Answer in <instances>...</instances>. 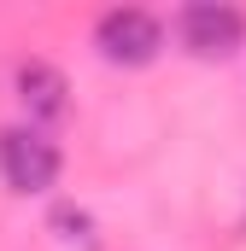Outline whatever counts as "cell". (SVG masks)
Here are the masks:
<instances>
[{
  "mask_svg": "<svg viewBox=\"0 0 246 251\" xmlns=\"http://www.w3.org/2000/svg\"><path fill=\"white\" fill-rule=\"evenodd\" d=\"M59 146L41 134V128L18 123V128H0V176L12 193H47L59 181Z\"/></svg>",
  "mask_w": 246,
  "mask_h": 251,
  "instance_id": "1",
  "label": "cell"
},
{
  "mask_svg": "<svg viewBox=\"0 0 246 251\" xmlns=\"http://www.w3.org/2000/svg\"><path fill=\"white\" fill-rule=\"evenodd\" d=\"M176 35L193 59H229L246 41V12L241 6H223V0H193L176 18Z\"/></svg>",
  "mask_w": 246,
  "mask_h": 251,
  "instance_id": "2",
  "label": "cell"
},
{
  "mask_svg": "<svg viewBox=\"0 0 246 251\" xmlns=\"http://www.w3.org/2000/svg\"><path fill=\"white\" fill-rule=\"evenodd\" d=\"M94 47L112 64H153L158 47H164V29H158V18L141 12V6H112V12H100V24H94Z\"/></svg>",
  "mask_w": 246,
  "mask_h": 251,
  "instance_id": "3",
  "label": "cell"
},
{
  "mask_svg": "<svg viewBox=\"0 0 246 251\" xmlns=\"http://www.w3.org/2000/svg\"><path fill=\"white\" fill-rule=\"evenodd\" d=\"M12 88H18V100H24V111L35 123H59L70 111V82H64L59 64H47V59H24L12 70Z\"/></svg>",
  "mask_w": 246,
  "mask_h": 251,
  "instance_id": "4",
  "label": "cell"
}]
</instances>
